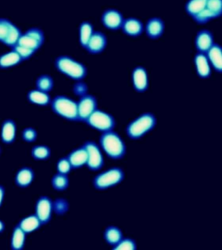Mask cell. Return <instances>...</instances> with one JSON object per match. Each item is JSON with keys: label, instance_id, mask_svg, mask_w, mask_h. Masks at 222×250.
Wrapping results in <instances>:
<instances>
[{"label": "cell", "instance_id": "obj_32", "mask_svg": "<svg viewBox=\"0 0 222 250\" xmlns=\"http://www.w3.org/2000/svg\"><path fill=\"white\" fill-rule=\"evenodd\" d=\"M207 12L209 13L212 20L222 16V0H207Z\"/></svg>", "mask_w": 222, "mask_h": 250}, {"label": "cell", "instance_id": "obj_29", "mask_svg": "<svg viewBox=\"0 0 222 250\" xmlns=\"http://www.w3.org/2000/svg\"><path fill=\"white\" fill-rule=\"evenodd\" d=\"M70 185L68 175L57 173L51 178V186L57 191H64Z\"/></svg>", "mask_w": 222, "mask_h": 250}, {"label": "cell", "instance_id": "obj_42", "mask_svg": "<svg viewBox=\"0 0 222 250\" xmlns=\"http://www.w3.org/2000/svg\"><path fill=\"white\" fill-rule=\"evenodd\" d=\"M0 155H1V148H0Z\"/></svg>", "mask_w": 222, "mask_h": 250}, {"label": "cell", "instance_id": "obj_16", "mask_svg": "<svg viewBox=\"0 0 222 250\" xmlns=\"http://www.w3.org/2000/svg\"><path fill=\"white\" fill-rule=\"evenodd\" d=\"M144 31L149 39H158L163 35L165 23L160 18H152L148 20Z\"/></svg>", "mask_w": 222, "mask_h": 250}, {"label": "cell", "instance_id": "obj_10", "mask_svg": "<svg viewBox=\"0 0 222 250\" xmlns=\"http://www.w3.org/2000/svg\"><path fill=\"white\" fill-rule=\"evenodd\" d=\"M98 109V100L92 95H83L78 102L79 121L85 122L87 118Z\"/></svg>", "mask_w": 222, "mask_h": 250}, {"label": "cell", "instance_id": "obj_30", "mask_svg": "<svg viewBox=\"0 0 222 250\" xmlns=\"http://www.w3.org/2000/svg\"><path fill=\"white\" fill-rule=\"evenodd\" d=\"M32 158L36 161H46L51 157V150L47 145H36L31 148Z\"/></svg>", "mask_w": 222, "mask_h": 250}, {"label": "cell", "instance_id": "obj_1", "mask_svg": "<svg viewBox=\"0 0 222 250\" xmlns=\"http://www.w3.org/2000/svg\"><path fill=\"white\" fill-rule=\"evenodd\" d=\"M99 144L103 152L113 160L123 158L126 154V145L118 133L109 130L101 133Z\"/></svg>", "mask_w": 222, "mask_h": 250}, {"label": "cell", "instance_id": "obj_28", "mask_svg": "<svg viewBox=\"0 0 222 250\" xmlns=\"http://www.w3.org/2000/svg\"><path fill=\"white\" fill-rule=\"evenodd\" d=\"M94 29L92 23L88 21H83L79 26V42L82 48L85 49L91 36L93 34Z\"/></svg>", "mask_w": 222, "mask_h": 250}, {"label": "cell", "instance_id": "obj_39", "mask_svg": "<svg viewBox=\"0 0 222 250\" xmlns=\"http://www.w3.org/2000/svg\"><path fill=\"white\" fill-rule=\"evenodd\" d=\"M86 90H87V86L84 84V83H78L74 86V92L76 95L78 96H83L86 95Z\"/></svg>", "mask_w": 222, "mask_h": 250}, {"label": "cell", "instance_id": "obj_21", "mask_svg": "<svg viewBox=\"0 0 222 250\" xmlns=\"http://www.w3.org/2000/svg\"><path fill=\"white\" fill-rule=\"evenodd\" d=\"M207 57L214 70L219 73H222V47L217 43H214L210 50L207 51Z\"/></svg>", "mask_w": 222, "mask_h": 250}, {"label": "cell", "instance_id": "obj_3", "mask_svg": "<svg viewBox=\"0 0 222 250\" xmlns=\"http://www.w3.org/2000/svg\"><path fill=\"white\" fill-rule=\"evenodd\" d=\"M156 122V117L154 114L150 112L141 114L129 123L126 128V133L130 139L138 140L155 129Z\"/></svg>", "mask_w": 222, "mask_h": 250}, {"label": "cell", "instance_id": "obj_36", "mask_svg": "<svg viewBox=\"0 0 222 250\" xmlns=\"http://www.w3.org/2000/svg\"><path fill=\"white\" fill-rule=\"evenodd\" d=\"M71 169H72V167H71V164H70L69 159L67 158V156L62 157L58 161V163H57L58 173L68 175V174H70Z\"/></svg>", "mask_w": 222, "mask_h": 250}, {"label": "cell", "instance_id": "obj_22", "mask_svg": "<svg viewBox=\"0 0 222 250\" xmlns=\"http://www.w3.org/2000/svg\"><path fill=\"white\" fill-rule=\"evenodd\" d=\"M28 101L32 104L39 106H47L51 104V96L49 92H44L42 90H31L27 94Z\"/></svg>", "mask_w": 222, "mask_h": 250}, {"label": "cell", "instance_id": "obj_7", "mask_svg": "<svg viewBox=\"0 0 222 250\" xmlns=\"http://www.w3.org/2000/svg\"><path fill=\"white\" fill-rule=\"evenodd\" d=\"M83 146L88 154L86 166L92 171L100 170L104 165V160L100 146L93 141H87L83 144Z\"/></svg>", "mask_w": 222, "mask_h": 250}, {"label": "cell", "instance_id": "obj_31", "mask_svg": "<svg viewBox=\"0 0 222 250\" xmlns=\"http://www.w3.org/2000/svg\"><path fill=\"white\" fill-rule=\"evenodd\" d=\"M53 86H54V81L50 75H41L36 81L37 89L44 92H50L53 89Z\"/></svg>", "mask_w": 222, "mask_h": 250}, {"label": "cell", "instance_id": "obj_11", "mask_svg": "<svg viewBox=\"0 0 222 250\" xmlns=\"http://www.w3.org/2000/svg\"><path fill=\"white\" fill-rule=\"evenodd\" d=\"M101 21L108 30L117 31L121 29L124 19L121 12L117 9H107L101 15Z\"/></svg>", "mask_w": 222, "mask_h": 250}, {"label": "cell", "instance_id": "obj_14", "mask_svg": "<svg viewBox=\"0 0 222 250\" xmlns=\"http://www.w3.org/2000/svg\"><path fill=\"white\" fill-rule=\"evenodd\" d=\"M214 35L208 30H201L195 37V43L197 51L201 53L206 54L210 50L211 47L214 45Z\"/></svg>", "mask_w": 222, "mask_h": 250}, {"label": "cell", "instance_id": "obj_34", "mask_svg": "<svg viewBox=\"0 0 222 250\" xmlns=\"http://www.w3.org/2000/svg\"><path fill=\"white\" fill-rule=\"evenodd\" d=\"M70 204L64 198H58L53 202V212L56 215H62L69 210Z\"/></svg>", "mask_w": 222, "mask_h": 250}, {"label": "cell", "instance_id": "obj_2", "mask_svg": "<svg viewBox=\"0 0 222 250\" xmlns=\"http://www.w3.org/2000/svg\"><path fill=\"white\" fill-rule=\"evenodd\" d=\"M55 67L60 73L76 81H81L87 76V68L70 56H59L55 60Z\"/></svg>", "mask_w": 222, "mask_h": 250}, {"label": "cell", "instance_id": "obj_40", "mask_svg": "<svg viewBox=\"0 0 222 250\" xmlns=\"http://www.w3.org/2000/svg\"><path fill=\"white\" fill-rule=\"evenodd\" d=\"M4 195H5V188L3 185L0 184V208L2 207V204L4 202Z\"/></svg>", "mask_w": 222, "mask_h": 250}, {"label": "cell", "instance_id": "obj_23", "mask_svg": "<svg viewBox=\"0 0 222 250\" xmlns=\"http://www.w3.org/2000/svg\"><path fill=\"white\" fill-rule=\"evenodd\" d=\"M18 225L23 229L25 234H31L39 229V228L42 226V223L36 214H32L20 220Z\"/></svg>", "mask_w": 222, "mask_h": 250}, {"label": "cell", "instance_id": "obj_15", "mask_svg": "<svg viewBox=\"0 0 222 250\" xmlns=\"http://www.w3.org/2000/svg\"><path fill=\"white\" fill-rule=\"evenodd\" d=\"M121 29L125 35L136 38L143 33L145 26L140 20L136 18H129L124 20Z\"/></svg>", "mask_w": 222, "mask_h": 250}, {"label": "cell", "instance_id": "obj_9", "mask_svg": "<svg viewBox=\"0 0 222 250\" xmlns=\"http://www.w3.org/2000/svg\"><path fill=\"white\" fill-rule=\"evenodd\" d=\"M53 213V202L46 195L40 196L35 204V214L39 217L42 225H46L51 222Z\"/></svg>", "mask_w": 222, "mask_h": 250}, {"label": "cell", "instance_id": "obj_33", "mask_svg": "<svg viewBox=\"0 0 222 250\" xmlns=\"http://www.w3.org/2000/svg\"><path fill=\"white\" fill-rule=\"evenodd\" d=\"M15 24L6 19H0V42L4 43Z\"/></svg>", "mask_w": 222, "mask_h": 250}, {"label": "cell", "instance_id": "obj_27", "mask_svg": "<svg viewBox=\"0 0 222 250\" xmlns=\"http://www.w3.org/2000/svg\"><path fill=\"white\" fill-rule=\"evenodd\" d=\"M103 236L106 242L112 247L117 245V243L123 238V234L121 229L116 226L108 227L104 231Z\"/></svg>", "mask_w": 222, "mask_h": 250}, {"label": "cell", "instance_id": "obj_19", "mask_svg": "<svg viewBox=\"0 0 222 250\" xmlns=\"http://www.w3.org/2000/svg\"><path fill=\"white\" fill-rule=\"evenodd\" d=\"M67 158L70 161L72 169L82 168L87 164V160H88L87 150L82 145L81 147L70 151L69 155L67 156Z\"/></svg>", "mask_w": 222, "mask_h": 250}, {"label": "cell", "instance_id": "obj_25", "mask_svg": "<svg viewBox=\"0 0 222 250\" xmlns=\"http://www.w3.org/2000/svg\"><path fill=\"white\" fill-rule=\"evenodd\" d=\"M23 62L20 55L14 50L4 53L0 56V69H8L11 67L16 66Z\"/></svg>", "mask_w": 222, "mask_h": 250}, {"label": "cell", "instance_id": "obj_35", "mask_svg": "<svg viewBox=\"0 0 222 250\" xmlns=\"http://www.w3.org/2000/svg\"><path fill=\"white\" fill-rule=\"evenodd\" d=\"M116 250H137V242L131 238H122L117 245L113 247Z\"/></svg>", "mask_w": 222, "mask_h": 250}, {"label": "cell", "instance_id": "obj_41", "mask_svg": "<svg viewBox=\"0 0 222 250\" xmlns=\"http://www.w3.org/2000/svg\"><path fill=\"white\" fill-rule=\"evenodd\" d=\"M4 229H5V224H4V222L2 220H0V234L3 233Z\"/></svg>", "mask_w": 222, "mask_h": 250}, {"label": "cell", "instance_id": "obj_24", "mask_svg": "<svg viewBox=\"0 0 222 250\" xmlns=\"http://www.w3.org/2000/svg\"><path fill=\"white\" fill-rule=\"evenodd\" d=\"M26 234L18 224L13 228L11 237V249L12 250H23L25 246Z\"/></svg>", "mask_w": 222, "mask_h": 250}, {"label": "cell", "instance_id": "obj_17", "mask_svg": "<svg viewBox=\"0 0 222 250\" xmlns=\"http://www.w3.org/2000/svg\"><path fill=\"white\" fill-rule=\"evenodd\" d=\"M17 125L14 120L5 119L1 125L0 137L4 145H12L16 140Z\"/></svg>", "mask_w": 222, "mask_h": 250}, {"label": "cell", "instance_id": "obj_8", "mask_svg": "<svg viewBox=\"0 0 222 250\" xmlns=\"http://www.w3.org/2000/svg\"><path fill=\"white\" fill-rule=\"evenodd\" d=\"M43 42H44L43 31L39 28L34 27L29 29L25 33L22 34L17 44H20L37 51L43 45Z\"/></svg>", "mask_w": 222, "mask_h": 250}, {"label": "cell", "instance_id": "obj_20", "mask_svg": "<svg viewBox=\"0 0 222 250\" xmlns=\"http://www.w3.org/2000/svg\"><path fill=\"white\" fill-rule=\"evenodd\" d=\"M195 70L200 78L203 79L210 78L212 70H211V64L208 61L207 55L201 52H198L195 55Z\"/></svg>", "mask_w": 222, "mask_h": 250}, {"label": "cell", "instance_id": "obj_18", "mask_svg": "<svg viewBox=\"0 0 222 250\" xmlns=\"http://www.w3.org/2000/svg\"><path fill=\"white\" fill-rule=\"evenodd\" d=\"M35 179V172L31 168L24 166L20 168L15 176V184L21 188H26L31 186Z\"/></svg>", "mask_w": 222, "mask_h": 250}, {"label": "cell", "instance_id": "obj_26", "mask_svg": "<svg viewBox=\"0 0 222 250\" xmlns=\"http://www.w3.org/2000/svg\"><path fill=\"white\" fill-rule=\"evenodd\" d=\"M207 0H188L185 5V10L187 15L194 19L205 10L207 6Z\"/></svg>", "mask_w": 222, "mask_h": 250}, {"label": "cell", "instance_id": "obj_12", "mask_svg": "<svg viewBox=\"0 0 222 250\" xmlns=\"http://www.w3.org/2000/svg\"><path fill=\"white\" fill-rule=\"evenodd\" d=\"M108 40L101 31H94L85 47L86 51L90 54H99L105 50Z\"/></svg>", "mask_w": 222, "mask_h": 250}, {"label": "cell", "instance_id": "obj_38", "mask_svg": "<svg viewBox=\"0 0 222 250\" xmlns=\"http://www.w3.org/2000/svg\"><path fill=\"white\" fill-rule=\"evenodd\" d=\"M22 138L26 143H33L38 138V132L34 128L27 127L22 131Z\"/></svg>", "mask_w": 222, "mask_h": 250}, {"label": "cell", "instance_id": "obj_6", "mask_svg": "<svg viewBox=\"0 0 222 250\" xmlns=\"http://www.w3.org/2000/svg\"><path fill=\"white\" fill-rule=\"evenodd\" d=\"M86 124L91 128L97 129L100 132H106L113 130L116 127L115 117L101 109H96L90 117L87 118Z\"/></svg>", "mask_w": 222, "mask_h": 250}, {"label": "cell", "instance_id": "obj_5", "mask_svg": "<svg viewBox=\"0 0 222 250\" xmlns=\"http://www.w3.org/2000/svg\"><path fill=\"white\" fill-rule=\"evenodd\" d=\"M124 179V172L121 168H109L106 171L101 172L95 176L93 185L98 190H105L110 188L115 187Z\"/></svg>", "mask_w": 222, "mask_h": 250}, {"label": "cell", "instance_id": "obj_37", "mask_svg": "<svg viewBox=\"0 0 222 250\" xmlns=\"http://www.w3.org/2000/svg\"><path fill=\"white\" fill-rule=\"evenodd\" d=\"M12 49L14 50L18 54L20 55L21 59H23V61L31 59V57L36 52L33 50H31V49L26 48V47L22 46V45H20V44H16L15 46L12 47Z\"/></svg>", "mask_w": 222, "mask_h": 250}, {"label": "cell", "instance_id": "obj_4", "mask_svg": "<svg viewBox=\"0 0 222 250\" xmlns=\"http://www.w3.org/2000/svg\"><path fill=\"white\" fill-rule=\"evenodd\" d=\"M51 105L52 111L59 117L68 121H79L78 102L69 97L59 95L51 100Z\"/></svg>", "mask_w": 222, "mask_h": 250}, {"label": "cell", "instance_id": "obj_13", "mask_svg": "<svg viewBox=\"0 0 222 250\" xmlns=\"http://www.w3.org/2000/svg\"><path fill=\"white\" fill-rule=\"evenodd\" d=\"M132 83L134 89L137 92H145L148 88V72L144 67H136L132 71Z\"/></svg>", "mask_w": 222, "mask_h": 250}]
</instances>
